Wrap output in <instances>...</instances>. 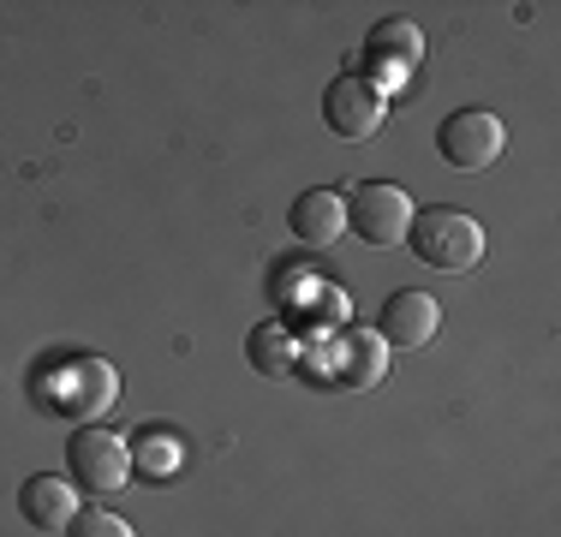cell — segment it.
<instances>
[{
  "mask_svg": "<svg viewBox=\"0 0 561 537\" xmlns=\"http://www.w3.org/2000/svg\"><path fill=\"white\" fill-rule=\"evenodd\" d=\"M19 514H24V526H36V532H66L78 514V495H72V483H60L55 472H36L19 490Z\"/></svg>",
  "mask_w": 561,
  "mask_h": 537,
  "instance_id": "9",
  "label": "cell"
},
{
  "mask_svg": "<svg viewBox=\"0 0 561 537\" xmlns=\"http://www.w3.org/2000/svg\"><path fill=\"white\" fill-rule=\"evenodd\" d=\"M407 245L419 263L443 268V275H466V268L484 263V227L466 209H424V215H412Z\"/></svg>",
  "mask_w": 561,
  "mask_h": 537,
  "instance_id": "2",
  "label": "cell"
},
{
  "mask_svg": "<svg viewBox=\"0 0 561 537\" xmlns=\"http://www.w3.org/2000/svg\"><path fill=\"white\" fill-rule=\"evenodd\" d=\"M31 395H36V407L55 412V419L96 424L102 412L119 400V376H114L108 358H84V353H78V358H55V365L36 370Z\"/></svg>",
  "mask_w": 561,
  "mask_h": 537,
  "instance_id": "1",
  "label": "cell"
},
{
  "mask_svg": "<svg viewBox=\"0 0 561 537\" xmlns=\"http://www.w3.org/2000/svg\"><path fill=\"white\" fill-rule=\"evenodd\" d=\"M365 54L370 60H389V66H400V72H412V66L424 60V36H419V24H407V19H382L377 31L365 36Z\"/></svg>",
  "mask_w": 561,
  "mask_h": 537,
  "instance_id": "12",
  "label": "cell"
},
{
  "mask_svg": "<svg viewBox=\"0 0 561 537\" xmlns=\"http://www.w3.org/2000/svg\"><path fill=\"white\" fill-rule=\"evenodd\" d=\"M138 460L150 466L156 478H168L173 466H180V448H173V436H150V448H138Z\"/></svg>",
  "mask_w": 561,
  "mask_h": 537,
  "instance_id": "14",
  "label": "cell"
},
{
  "mask_svg": "<svg viewBox=\"0 0 561 537\" xmlns=\"http://www.w3.org/2000/svg\"><path fill=\"white\" fill-rule=\"evenodd\" d=\"M66 466H72V483L90 495H114L131 483V448L126 436L102 424H78V436L66 442Z\"/></svg>",
  "mask_w": 561,
  "mask_h": 537,
  "instance_id": "3",
  "label": "cell"
},
{
  "mask_svg": "<svg viewBox=\"0 0 561 537\" xmlns=\"http://www.w3.org/2000/svg\"><path fill=\"white\" fill-rule=\"evenodd\" d=\"M341 233H346V197L341 192L317 185V192H305L299 204H293V239H299V245L329 251Z\"/></svg>",
  "mask_w": 561,
  "mask_h": 537,
  "instance_id": "8",
  "label": "cell"
},
{
  "mask_svg": "<svg viewBox=\"0 0 561 537\" xmlns=\"http://www.w3.org/2000/svg\"><path fill=\"white\" fill-rule=\"evenodd\" d=\"M412 197H407V185H389V180H365V185H353L346 192V227H353L365 245H400L407 239V227H412Z\"/></svg>",
  "mask_w": 561,
  "mask_h": 537,
  "instance_id": "4",
  "label": "cell"
},
{
  "mask_svg": "<svg viewBox=\"0 0 561 537\" xmlns=\"http://www.w3.org/2000/svg\"><path fill=\"white\" fill-rule=\"evenodd\" d=\"M502 144H507V132L490 107H460V114H448L443 132H436V150H443V161L460 173L490 168V161L502 156Z\"/></svg>",
  "mask_w": 561,
  "mask_h": 537,
  "instance_id": "6",
  "label": "cell"
},
{
  "mask_svg": "<svg viewBox=\"0 0 561 537\" xmlns=\"http://www.w3.org/2000/svg\"><path fill=\"white\" fill-rule=\"evenodd\" d=\"M436 329H443V305H436L431 293H394V299L382 305V341L400 346V353L431 346Z\"/></svg>",
  "mask_w": 561,
  "mask_h": 537,
  "instance_id": "7",
  "label": "cell"
},
{
  "mask_svg": "<svg viewBox=\"0 0 561 537\" xmlns=\"http://www.w3.org/2000/svg\"><path fill=\"white\" fill-rule=\"evenodd\" d=\"M245 358L257 376H270V382H287L293 370H299V341L287 334V322H257L245 341Z\"/></svg>",
  "mask_w": 561,
  "mask_h": 537,
  "instance_id": "11",
  "label": "cell"
},
{
  "mask_svg": "<svg viewBox=\"0 0 561 537\" xmlns=\"http://www.w3.org/2000/svg\"><path fill=\"white\" fill-rule=\"evenodd\" d=\"M382 119H389V96H382L365 72H341L335 84L323 90V126L335 132V138L365 144L382 132Z\"/></svg>",
  "mask_w": 561,
  "mask_h": 537,
  "instance_id": "5",
  "label": "cell"
},
{
  "mask_svg": "<svg viewBox=\"0 0 561 537\" xmlns=\"http://www.w3.org/2000/svg\"><path fill=\"white\" fill-rule=\"evenodd\" d=\"M72 537H131V526L119 514H108V507H84V514H72V526H66Z\"/></svg>",
  "mask_w": 561,
  "mask_h": 537,
  "instance_id": "13",
  "label": "cell"
},
{
  "mask_svg": "<svg viewBox=\"0 0 561 537\" xmlns=\"http://www.w3.org/2000/svg\"><path fill=\"white\" fill-rule=\"evenodd\" d=\"M382 370H389V346L377 341V334H346V341L335 346V365H329V376H335L341 388H377Z\"/></svg>",
  "mask_w": 561,
  "mask_h": 537,
  "instance_id": "10",
  "label": "cell"
}]
</instances>
